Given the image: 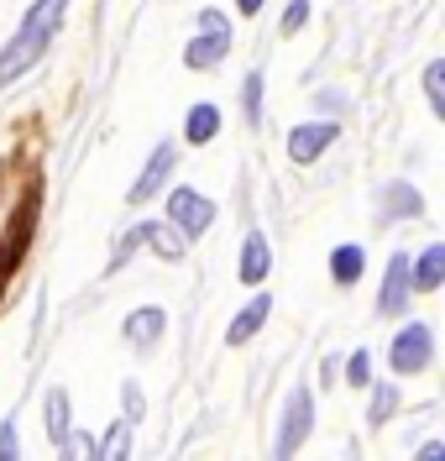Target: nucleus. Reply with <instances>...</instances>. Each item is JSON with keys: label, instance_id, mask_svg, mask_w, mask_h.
<instances>
[{"label": "nucleus", "instance_id": "1", "mask_svg": "<svg viewBox=\"0 0 445 461\" xmlns=\"http://www.w3.org/2000/svg\"><path fill=\"white\" fill-rule=\"evenodd\" d=\"M63 11H68V0H37V5H31L27 22H22V32H16L11 48L0 53V85H16L31 63L48 53V42H53V32H58Z\"/></svg>", "mask_w": 445, "mask_h": 461}, {"label": "nucleus", "instance_id": "2", "mask_svg": "<svg viewBox=\"0 0 445 461\" xmlns=\"http://www.w3.org/2000/svg\"><path fill=\"white\" fill-rule=\"evenodd\" d=\"M226 48H231V22L220 11H200V37L183 48V63L189 68H215L226 58Z\"/></svg>", "mask_w": 445, "mask_h": 461}, {"label": "nucleus", "instance_id": "3", "mask_svg": "<svg viewBox=\"0 0 445 461\" xmlns=\"http://www.w3.org/2000/svg\"><path fill=\"white\" fill-rule=\"evenodd\" d=\"M430 357H435V330L430 325H404L398 336H393V346H387V362H393V373H424L430 367Z\"/></svg>", "mask_w": 445, "mask_h": 461}, {"label": "nucleus", "instance_id": "4", "mask_svg": "<svg viewBox=\"0 0 445 461\" xmlns=\"http://www.w3.org/2000/svg\"><path fill=\"white\" fill-rule=\"evenodd\" d=\"M315 430V399H309V388H294L289 393V409H283V430H278V456H294L298 446H304V435Z\"/></svg>", "mask_w": 445, "mask_h": 461}, {"label": "nucleus", "instance_id": "5", "mask_svg": "<svg viewBox=\"0 0 445 461\" xmlns=\"http://www.w3.org/2000/svg\"><path fill=\"white\" fill-rule=\"evenodd\" d=\"M168 215H174V226L183 230V236H205L209 221H215V204H209L205 194H194V189H174Z\"/></svg>", "mask_w": 445, "mask_h": 461}, {"label": "nucleus", "instance_id": "6", "mask_svg": "<svg viewBox=\"0 0 445 461\" xmlns=\"http://www.w3.org/2000/svg\"><path fill=\"white\" fill-rule=\"evenodd\" d=\"M335 142V121H315V126H298L294 137H289V158L294 163H315L325 147Z\"/></svg>", "mask_w": 445, "mask_h": 461}, {"label": "nucleus", "instance_id": "7", "mask_svg": "<svg viewBox=\"0 0 445 461\" xmlns=\"http://www.w3.org/2000/svg\"><path fill=\"white\" fill-rule=\"evenodd\" d=\"M168 173H174V147H157L147 158V168H142V178L131 184V204H147L163 184H168Z\"/></svg>", "mask_w": 445, "mask_h": 461}, {"label": "nucleus", "instance_id": "8", "mask_svg": "<svg viewBox=\"0 0 445 461\" xmlns=\"http://www.w3.org/2000/svg\"><path fill=\"white\" fill-rule=\"evenodd\" d=\"M409 294H414V278H409V258H393V262H387V278H383V299H378V310H383V315H398Z\"/></svg>", "mask_w": 445, "mask_h": 461}, {"label": "nucleus", "instance_id": "9", "mask_svg": "<svg viewBox=\"0 0 445 461\" xmlns=\"http://www.w3.org/2000/svg\"><path fill=\"white\" fill-rule=\"evenodd\" d=\"M267 267H272V252H267V236L263 230H252L246 241H241V284H263Z\"/></svg>", "mask_w": 445, "mask_h": 461}, {"label": "nucleus", "instance_id": "10", "mask_svg": "<svg viewBox=\"0 0 445 461\" xmlns=\"http://www.w3.org/2000/svg\"><path fill=\"white\" fill-rule=\"evenodd\" d=\"M137 236L152 241V252H157V258H168V262H178L183 252H189V247H183L189 236H183L178 226H137Z\"/></svg>", "mask_w": 445, "mask_h": 461}, {"label": "nucleus", "instance_id": "11", "mask_svg": "<svg viewBox=\"0 0 445 461\" xmlns=\"http://www.w3.org/2000/svg\"><path fill=\"white\" fill-rule=\"evenodd\" d=\"M267 310H272V299H267V294H257V299H252V304H246V310L231 320V330H226V336H231V346L252 341V336H257V325L267 320Z\"/></svg>", "mask_w": 445, "mask_h": 461}, {"label": "nucleus", "instance_id": "12", "mask_svg": "<svg viewBox=\"0 0 445 461\" xmlns=\"http://www.w3.org/2000/svg\"><path fill=\"white\" fill-rule=\"evenodd\" d=\"M163 325H168L163 310H137V315L126 320V341H131V346H157Z\"/></svg>", "mask_w": 445, "mask_h": 461}, {"label": "nucleus", "instance_id": "13", "mask_svg": "<svg viewBox=\"0 0 445 461\" xmlns=\"http://www.w3.org/2000/svg\"><path fill=\"white\" fill-rule=\"evenodd\" d=\"M409 278H414V288H441L445 278V247H424V258H419V267H409Z\"/></svg>", "mask_w": 445, "mask_h": 461}, {"label": "nucleus", "instance_id": "14", "mask_svg": "<svg viewBox=\"0 0 445 461\" xmlns=\"http://www.w3.org/2000/svg\"><path fill=\"white\" fill-rule=\"evenodd\" d=\"M367 273V252L361 247H335V258H330V278L335 284H356Z\"/></svg>", "mask_w": 445, "mask_h": 461}, {"label": "nucleus", "instance_id": "15", "mask_svg": "<svg viewBox=\"0 0 445 461\" xmlns=\"http://www.w3.org/2000/svg\"><path fill=\"white\" fill-rule=\"evenodd\" d=\"M215 131H220V111L215 105H194V111L183 115V137L189 142H209Z\"/></svg>", "mask_w": 445, "mask_h": 461}, {"label": "nucleus", "instance_id": "16", "mask_svg": "<svg viewBox=\"0 0 445 461\" xmlns=\"http://www.w3.org/2000/svg\"><path fill=\"white\" fill-rule=\"evenodd\" d=\"M383 215L387 221H398V215H419V210H424V204H419V189H409V184H387L383 189Z\"/></svg>", "mask_w": 445, "mask_h": 461}, {"label": "nucleus", "instance_id": "17", "mask_svg": "<svg viewBox=\"0 0 445 461\" xmlns=\"http://www.w3.org/2000/svg\"><path fill=\"white\" fill-rule=\"evenodd\" d=\"M48 435H53V440H58V446H68V393H63V388H53V393H48Z\"/></svg>", "mask_w": 445, "mask_h": 461}, {"label": "nucleus", "instance_id": "18", "mask_svg": "<svg viewBox=\"0 0 445 461\" xmlns=\"http://www.w3.org/2000/svg\"><path fill=\"white\" fill-rule=\"evenodd\" d=\"M445 63H430V68H424V95H430V111L435 115H445Z\"/></svg>", "mask_w": 445, "mask_h": 461}, {"label": "nucleus", "instance_id": "19", "mask_svg": "<svg viewBox=\"0 0 445 461\" xmlns=\"http://www.w3.org/2000/svg\"><path fill=\"white\" fill-rule=\"evenodd\" d=\"M126 440H131V425H116V430L100 440V456H126Z\"/></svg>", "mask_w": 445, "mask_h": 461}, {"label": "nucleus", "instance_id": "20", "mask_svg": "<svg viewBox=\"0 0 445 461\" xmlns=\"http://www.w3.org/2000/svg\"><path fill=\"white\" fill-rule=\"evenodd\" d=\"M393 403H398V393H393V388H378V393H372V425H387Z\"/></svg>", "mask_w": 445, "mask_h": 461}, {"label": "nucleus", "instance_id": "21", "mask_svg": "<svg viewBox=\"0 0 445 461\" xmlns=\"http://www.w3.org/2000/svg\"><path fill=\"white\" fill-rule=\"evenodd\" d=\"M246 115H263V74H246Z\"/></svg>", "mask_w": 445, "mask_h": 461}, {"label": "nucleus", "instance_id": "22", "mask_svg": "<svg viewBox=\"0 0 445 461\" xmlns=\"http://www.w3.org/2000/svg\"><path fill=\"white\" fill-rule=\"evenodd\" d=\"M346 377H352L356 388H361V383H367V377H372V357H367V351H356L352 362H346Z\"/></svg>", "mask_w": 445, "mask_h": 461}, {"label": "nucleus", "instance_id": "23", "mask_svg": "<svg viewBox=\"0 0 445 461\" xmlns=\"http://www.w3.org/2000/svg\"><path fill=\"white\" fill-rule=\"evenodd\" d=\"M304 16H309V0H294V5H289V16H283V32H298V27H304Z\"/></svg>", "mask_w": 445, "mask_h": 461}, {"label": "nucleus", "instance_id": "24", "mask_svg": "<svg viewBox=\"0 0 445 461\" xmlns=\"http://www.w3.org/2000/svg\"><path fill=\"white\" fill-rule=\"evenodd\" d=\"M0 456H5V461L16 456V425H11V420L0 425Z\"/></svg>", "mask_w": 445, "mask_h": 461}, {"label": "nucleus", "instance_id": "25", "mask_svg": "<svg viewBox=\"0 0 445 461\" xmlns=\"http://www.w3.org/2000/svg\"><path fill=\"white\" fill-rule=\"evenodd\" d=\"M419 461H445V446H441V440H430V446L419 451Z\"/></svg>", "mask_w": 445, "mask_h": 461}, {"label": "nucleus", "instance_id": "26", "mask_svg": "<svg viewBox=\"0 0 445 461\" xmlns=\"http://www.w3.org/2000/svg\"><path fill=\"white\" fill-rule=\"evenodd\" d=\"M241 11H246V16H257V11H263V0H236Z\"/></svg>", "mask_w": 445, "mask_h": 461}]
</instances>
